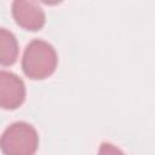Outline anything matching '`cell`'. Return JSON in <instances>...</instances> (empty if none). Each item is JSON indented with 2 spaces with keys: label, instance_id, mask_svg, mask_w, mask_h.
<instances>
[{
  "label": "cell",
  "instance_id": "obj_1",
  "mask_svg": "<svg viewBox=\"0 0 155 155\" xmlns=\"http://www.w3.org/2000/svg\"><path fill=\"white\" fill-rule=\"evenodd\" d=\"M58 63V57L53 46L44 40H31L23 53L22 70L31 80H44L51 76Z\"/></svg>",
  "mask_w": 155,
  "mask_h": 155
},
{
  "label": "cell",
  "instance_id": "obj_2",
  "mask_svg": "<svg viewBox=\"0 0 155 155\" xmlns=\"http://www.w3.org/2000/svg\"><path fill=\"white\" fill-rule=\"evenodd\" d=\"M38 145L39 136L36 130L24 121L11 124L0 139L1 151L6 155H33Z\"/></svg>",
  "mask_w": 155,
  "mask_h": 155
},
{
  "label": "cell",
  "instance_id": "obj_3",
  "mask_svg": "<svg viewBox=\"0 0 155 155\" xmlns=\"http://www.w3.org/2000/svg\"><path fill=\"white\" fill-rule=\"evenodd\" d=\"M12 16L15 22L28 31L41 30L46 23V15L36 0H13Z\"/></svg>",
  "mask_w": 155,
  "mask_h": 155
},
{
  "label": "cell",
  "instance_id": "obj_4",
  "mask_svg": "<svg viewBox=\"0 0 155 155\" xmlns=\"http://www.w3.org/2000/svg\"><path fill=\"white\" fill-rule=\"evenodd\" d=\"M25 99V86L16 74L6 70L0 71V105L5 110L19 108Z\"/></svg>",
  "mask_w": 155,
  "mask_h": 155
},
{
  "label": "cell",
  "instance_id": "obj_5",
  "mask_svg": "<svg viewBox=\"0 0 155 155\" xmlns=\"http://www.w3.org/2000/svg\"><path fill=\"white\" fill-rule=\"evenodd\" d=\"M18 57V44L16 36L5 28L0 29V63L12 65Z\"/></svg>",
  "mask_w": 155,
  "mask_h": 155
},
{
  "label": "cell",
  "instance_id": "obj_6",
  "mask_svg": "<svg viewBox=\"0 0 155 155\" xmlns=\"http://www.w3.org/2000/svg\"><path fill=\"white\" fill-rule=\"evenodd\" d=\"M41 2L46 4V5H50V6H54V5H58L61 4L63 0H40Z\"/></svg>",
  "mask_w": 155,
  "mask_h": 155
}]
</instances>
